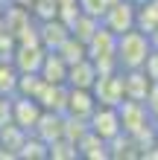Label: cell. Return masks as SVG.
Wrapping results in <instances>:
<instances>
[{
  "mask_svg": "<svg viewBox=\"0 0 158 160\" xmlns=\"http://www.w3.org/2000/svg\"><path fill=\"white\" fill-rule=\"evenodd\" d=\"M150 52H152V41H150V35H146L144 29L132 26V29L117 35V70H138V67H144V61H146Z\"/></svg>",
  "mask_w": 158,
  "mask_h": 160,
  "instance_id": "obj_1",
  "label": "cell"
},
{
  "mask_svg": "<svg viewBox=\"0 0 158 160\" xmlns=\"http://www.w3.org/2000/svg\"><path fill=\"white\" fill-rule=\"evenodd\" d=\"M85 55L97 64L100 73L117 70V32H111L108 26H103V21H100L94 35L85 41Z\"/></svg>",
  "mask_w": 158,
  "mask_h": 160,
  "instance_id": "obj_2",
  "label": "cell"
},
{
  "mask_svg": "<svg viewBox=\"0 0 158 160\" xmlns=\"http://www.w3.org/2000/svg\"><path fill=\"white\" fill-rule=\"evenodd\" d=\"M91 93H94L97 105H120L126 99V90H123V70H108V73H100L97 82L91 84Z\"/></svg>",
  "mask_w": 158,
  "mask_h": 160,
  "instance_id": "obj_3",
  "label": "cell"
},
{
  "mask_svg": "<svg viewBox=\"0 0 158 160\" xmlns=\"http://www.w3.org/2000/svg\"><path fill=\"white\" fill-rule=\"evenodd\" d=\"M135 15H138L135 0H111L100 21H103V26H108L111 32L120 35V32H126V29L135 26Z\"/></svg>",
  "mask_w": 158,
  "mask_h": 160,
  "instance_id": "obj_4",
  "label": "cell"
},
{
  "mask_svg": "<svg viewBox=\"0 0 158 160\" xmlns=\"http://www.w3.org/2000/svg\"><path fill=\"white\" fill-rule=\"evenodd\" d=\"M88 128L94 131L97 137H103L106 143L114 140L120 131H123V125H120V111L114 105H97L94 114L88 117Z\"/></svg>",
  "mask_w": 158,
  "mask_h": 160,
  "instance_id": "obj_5",
  "label": "cell"
},
{
  "mask_svg": "<svg viewBox=\"0 0 158 160\" xmlns=\"http://www.w3.org/2000/svg\"><path fill=\"white\" fill-rule=\"evenodd\" d=\"M41 105L35 96H24V93H12V122L18 128H24L26 134H32L35 122L41 117Z\"/></svg>",
  "mask_w": 158,
  "mask_h": 160,
  "instance_id": "obj_6",
  "label": "cell"
},
{
  "mask_svg": "<svg viewBox=\"0 0 158 160\" xmlns=\"http://www.w3.org/2000/svg\"><path fill=\"white\" fill-rule=\"evenodd\" d=\"M97 108V99L94 93L85 90V88H68V99H64V114L68 117H76V119H85L94 114Z\"/></svg>",
  "mask_w": 158,
  "mask_h": 160,
  "instance_id": "obj_7",
  "label": "cell"
},
{
  "mask_svg": "<svg viewBox=\"0 0 158 160\" xmlns=\"http://www.w3.org/2000/svg\"><path fill=\"white\" fill-rule=\"evenodd\" d=\"M97 76H100V70H97V64L88 58H79V61H73V64H68V88H85V90H91V84L97 82Z\"/></svg>",
  "mask_w": 158,
  "mask_h": 160,
  "instance_id": "obj_8",
  "label": "cell"
},
{
  "mask_svg": "<svg viewBox=\"0 0 158 160\" xmlns=\"http://www.w3.org/2000/svg\"><path fill=\"white\" fill-rule=\"evenodd\" d=\"M38 76L44 82H50V84H68V61H64L56 50H47L41 67H38Z\"/></svg>",
  "mask_w": 158,
  "mask_h": 160,
  "instance_id": "obj_9",
  "label": "cell"
},
{
  "mask_svg": "<svg viewBox=\"0 0 158 160\" xmlns=\"http://www.w3.org/2000/svg\"><path fill=\"white\" fill-rule=\"evenodd\" d=\"M152 88V79L138 67V70H123V90H126V99H135V102H144L146 93Z\"/></svg>",
  "mask_w": 158,
  "mask_h": 160,
  "instance_id": "obj_10",
  "label": "cell"
},
{
  "mask_svg": "<svg viewBox=\"0 0 158 160\" xmlns=\"http://www.w3.org/2000/svg\"><path fill=\"white\" fill-rule=\"evenodd\" d=\"M135 26L144 29L146 35L158 29V0H141L138 15H135Z\"/></svg>",
  "mask_w": 158,
  "mask_h": 160,
  "instance_id": "obj_11",
  "label": "cell"
},
{
  "mask_svg": "<svg viewBox=\"0 0 158 160\" xmlns=\"http://www.w3.org/2000/svg\"><path fill=\"white\" fill-rule=\"evenodd\" d=\"M18 67L12 61H6V58H0V93L3 96H12V93L18 90Z\"/></svg>",
  "mask_w": 158,
  "mask_h": 160,
  "instance_id": "obj_12",
  "label": "cell"
},
{
  "mask_svg": "<svg viewBox=\"0 0 158 160\" xmlns=\"http://www.w3.org/2000/svg\"><path fill=\"white\" fill-rule=\"evenodd\" d=\"M56 52H59L68 64H73V61L85 58V44H82L79 38H73V35H68V38L59 44V50H56Z\"/></svg>",
  "mask_w": 158,
  "mask_h": 160,
  "instance_id": "obj_13",
  "label": "cell"
},
{
  "mask_svg": "<svg viewBox=\"0 0 158 160\" xmlns=\"http://www.w3.org/2000/svg\"><path fill=\"white\" fill-rule=\"evenodd\" d=\"M76 3H79V9H82L85 15L103 18V12L108 9V3H111V0H76Z\"/></svg>",
  "mask_w": 158,
  "mask_h": 160,
  "instance_id": "obj_14",
  "label": "cell"
},
{
  "mask_svg": "<svg viewBox=\"0 0 158 160\" xmlns=\"http://www.w3.org/2000/svg\"><path fill=\"white\" fill-rule=\"evenodd\" d=\"M144 105H146V114H150V119L158 125V82H152V88H150V93H146Z\"/></svg>",
  "mask_w": 158,
  "mask_h": 160,
  "instance_id": "obj_15",
  "label": "cell"
},
{
  "mask_svg": "<svg viewBox=\"0 0 158 160\" xmlns=\"http://www.w3.org/2000/svg\"><path fill=\"white\" fill-rule=\"evenodd\" d=\"M141 70H144L152 82H158V50H152L150 55H146V61H144V67H141Z\"/></svg>",
  "mask_w": 158,
  "mask_h": 160,
  "instance_id": "obj_16",
  "label": "cell"
},
{
  "mask_svg": "<svg viewBox=\"0 0 158 160\" xmlns=\"http://www.w3.org/2000/svg\"><path fill=\"white\" fill-rule=\"evenodd\" d=\"M0 29H3V9H0Z\"/></svg>",
  "mask_w": 158,
  "mask_h": 160,
  "instance_id": "obj_17",
  "label": "cell"
}]
</instances>
